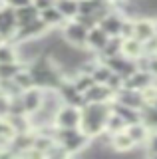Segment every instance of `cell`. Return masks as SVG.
Returning <instances> with one entry per match:
<instances>
[{
    "label": "cell",
    "instance_id": "1",
    "mask_svg": "<svg viewBox=\"0 0 157 159\" xmlns=\"http://www.w3.org/2000/svg\"><path fill=\"white\" fill-rule=\"evenodd\" d=\"M26 70H28V74H30L34 86L40 88V89H56L64 82V78H66L64 72H62V68L58 66L46 52L40 54V56H36L32 62H28Z\"/></svg>",
    "mask_w": 157,
    "mask_h": 159
},
{
    "label": "cell",
    "instance_id": "2",
    "mask_svg": "<svg viewBox=\"0 0 157 159\" xmlns=\"http://www.w3.org/2000/svg\"><path fill=\"white\" fill-rule=\"evenodd\" d=\"M111 113L110 102L107 103H94L86 102L80 107V129L90 139H96L97 135L105 133V121Z\"/></svg>",
    "mask_w": 157,
    "mask_h": 159
},
{
    "label": "cell",
    "instance_id": "3",
    "mask_svg": "<svg viewBox=\"0 0 157 159\" xmlns=\"http://www.w3.org/2000/svg\"><path fill=\"white\" fill-rule=\"evenodd\" d=\"M16 14H14V8L8 6L6 2L0 4V38L4 42H14V36H16Z\"/></svg>",
    "mask_w": 157,
    "mask_h": 159
},
{
    "label": "cell",
    "instance_id": "4",
    "mask_svg": "<svg viewBox=\"0 0 157 159\" xmlns=\"http://www.w3.org/2000/svg\"><path fill=\"white\" fill-rule=\"evenodd\" d=\"M86 36H87V30L78 24L76 20H66L62 24V38L66 40L70 46H76V48H84L86 46Z\"/></svg>",
    "mask_w": 157,
    "mask_h": 159
},
{
    "label": "cell",
    "instance_id": "5",
    "mask_svg": "<svg viewBox=\"0 0 157 159\" xmlns=\"http://www.w3.org/2000/svg\"><path fill=\"white\" fill-rule=\"evenodd\" d=\"M54 92L58 93V98H60L62 103H68V106H74V107H82L86 103L84 93H80L76 88H74L70 78H64V82L54 89Z\"/></svg>",
    "mask_w": 157,
    "mask_h": 159
},
{
    "label": "cell",
    "instance_id": "6",
    "mask_svg": "<svg viewBox=\"0 0 157 159\" xmlns=\"http://www.w3.org/2000/svg\"><path fill=\"white\" fill-rule=\"evenodd\" d=\"M54 127H80V107L62 103L54 113Z\"/></svg>",
    "mask_w": 157,
    "mask_h": 159
},
{
    "label": "cell",
    "instance_id": "7",
    "mask_svg": "<svg viewBox=\"0 0 157 159\" xmlns=\"http://www.w3.org/2000/svg\"><path fill=\"white\" fill-rule=\"evenodd\" d=\"M46 34H48V26L40 18H36V20H32V22H28V24L18 26L14 42H20V40H38V38L46 36Z\"/></svg>",
    "mask_w": 157,
    "mask_h": 159
},
{
    "label": "cell",
    "instance_id": "8",
    "mask_svg": "<svg viewBox=\"0 0 157 159\" xmlns=\"http://www.w3.org/2000/svg\"><path fill=\"white\" fill-rule=\"evenodd\" d=\"M114 102L123 103V106H129V107H133V109H139V111H141V107L147 103L141 92L131 89V88H125V86H121L117 92H114Z\"/></svg>",
    "mask_w": 157,
    "mask_h": 159
},
{
    "label": "cell",
    "instance_id": "9",
    "mask_svg": "<svg viewBox=\"0 0 157 159\" xmlns=\"http://www.w3.org/2000/svg\"><path fill=\"white\" fill-rule=\"evenodd\" d=\"M42 96H44V89L36 88V86L24 89L20 93V102H22V107H24V111H26V116H30V113H34L36 109H40Z\"/></svg>",
    "mask_w": 157,
    "mask_h": 159
},
{
    "label": "cell",
    "instance_id": "10",
    "mask_svg": "<svg viewBox=\"0 0 157 159\" xmlns=\"http://www.w3.org/2000/svg\"><path fill=\"white\" fill-rule=\"evenodd\" d=\"M84 99H86V102H94V103H107V102L114 99V92H111L105 84L94 82L84 92Z\"/></svg>",
    "mask_w": 157,
    "mask_h": 159
},
{
    "label": "cell",
    "instance_id": "11",
    "mask_svg": "<svg viewBox=\"0 0 157 159\" xmlns=\"http://www.w3.org/2000/svg\"><path fill=\"white\" fill-rule=\"evenodd\" d=\"M151 84H155V78L151 76L147 70H139L137 68L129 78L123 80V86L125 88H131V89H137V92H143L145 88H149Z\"/></svg>",
    "mask_w": 157,
    "mask_h": 159
},
{
    "label": "cell",
    "instance_id": "12",
    "mask_svg": "<svg viewBox=\"0 0 157 159\" xmlns=\"http://www.w3.org/2000/svg\"><path fill=\"white\" fill-rule=\"evenodd\" d=\"M107 34L101 30L100 26H94V28H90L87 30V36H86V50L87 52H92V54H100L101 52V48L105 46V42H107Z\"/></svg>",
    "mask_w": 157,
    "mask_h": 159
},
{
    "label": "cell",
    "instance_id": "13",
    "mask_svg": "<svg viewBox=\"0 0 157 159\" xmlns=\"http://www.w3.org/2000/svg\"><path fill=\"white\" fill-rule=\"evenodd\" d=\"M135 40H139L141 44H145L147 40H151L155 36V24L151 18H135L133 20V34Z\"/></svg>",
    "mask_w": 157,
    "mask_h": 159
},
{
    "label": "cell",
    "instance_id": "14",
    "mask_svg": "<svg viewBox=\"0 0 157 159\" xmlns=\"http://www.w3.org/2000/svg\"><path fill=\"white\" fill-rule=\"evenodd\" d=\"M110 107H111V111H114L117 117H121V121H123L125 125L135 123V121H139V119H141L139 109H133V107H129V106H123V103H117V102H114V99L110 102Z\"/></svg>",
    "mask_w": 157,
    "mask_h": 159
},
{
    "label": "cell",
    "instance_id": "15",
    "mask_svg": "<svg viewBox=\"0 0 157 159\" xmlns=\"http://www.w3.org/2000/svg\"><path fill=\"white\" fill-rule=\"evenodd\" d=\"M121 22H123V16H119L117 12H107L104 18H100L97 26L104 30L107 36H119Z\"/></svg>",
    "mask_w": 157,
    "mask_h": 159
},
{
    "label": "cell",
    "instance_id": "16",
    "mask_svg": "<svg viewBox=\"0 0 157 159\" xmlns=\"http://www.w3.org/2000/svg\"><path fill=\"white\" fill-rule=\"evenodd\" d=\"M110 135V145L114 151H119V153H127L131 151V149L135 147L133 139L125 133V129H121V131H115V133H107Z\"/></svg>",
    "mask_w": 157,
    "mask_h": 159
},
{
    "label": "cell",
    "instance_id": "17",
    "mask_svg": "<svg viewBox=\"0 0 157 159\" xmlns=\"http://www.w3.org/2000/svg\"><path fill=\"white\" fill-rule=\"evenodd\" d=\"M149 131H151V129L147 127L145 123L141 121V119H139V121H135V123H129V125H125V133H127L131 139H133L135 145H145Z\"/></svg>",
    "mask_w": 157,
    "mask_h": 159
},
{
    "label": "cell",
    "instance_id": "18",
    "mask_svg": "<svg viewBox=\"0 0 157 159\" xmlns=\"http://www.w3.org/2000/svg\"><path fill=\"white\" fill-rule=\"evenodd\" d=\"M121 54L131 60H137L139 56H143L145 50H143V44L139 42V40H135L133 36L131 38H123L121 40Z\"/></svg>",
    "mask_w": 157,
    "mask_h": 159
},
{
    "label": "cell",
    "instance_id": "19",
    "mask_svg": "<svg viewBox=\"0 0 157 159\" xmlns=\"http://www.w3.org/2000/svg\"><path fill=\"white\" fill-rule=\"evenodd\" d=\"M14 14H16V24L18 26H22V24H28L32 22V20H36L40 16V12H38V8L34 6V4H26V6H20V8H14Z\"/></svg>",
    "mask_w": 157,
    "mask_h": 159
},
{
    "label": "cell",
    "instance_id": "20",
    "mask_svg": "<svg viewBox=\"0 0 157 159\" xmlns=\"http://www.w3.org/2000/svg\"><path fill=\"white\" fill-rule=\"evenodd\" d=\"M42 20L44 24H46L48 28H56V26H62L64 22H66V18L62 16L60 12H58V8L56 6H50V8H46V10H42L40 12V16H38Z\"/></svg>",
    "mask_w": 157,
    "mask_h": 159
},
{
    "label": "cell",
    "instance_id": "21",
    "mask_svg": "<svg viewBox=\"0 0 157 159\" xmlns=\"http://www.w3.org/2000/svg\"><path fill=\"white\" fill-rule=\"evenodd\" d=\"M14 127L10 125V121L6 119V116H0V149H8L12 137H14Z\"/></svg>",
    "mask_w": 157,
    "mask_h": 159
},
{
    "label": "cell",
    "instance_id": "22",
    "mask_svg": "<svg viewBox=\"0 0 157 159\" xmlns=\"http://www.w3.org/2000/svg\"><path fill=\"white\" fill-rule=\"evenodd\" d=\"M54 6L58 8V12L66 20H72L78 14V0H56Z\"/></svg>",
    "mask_w": 157,
    "mask_h": 159
},
{
    "label": "cell",
    "instance_id": "23",
    "mask_svg": "<svg viewBox=\"0 0 157 159\" xmlns=\"http://www.w3.org/2000/svg\"><path fill=\"white\" fill-rule=\"evenodd\" d=\"M24 68V64L22 62H4V64H0V80H12L14 76H16V72L18 70H22Z\"/></svg>",
    "mask_w": 157,
    "mask_h": 159
},
{
    "label": "cell",
    "instance_id": "24",
    "mask_svg": "<svg viewBox=\"0 0 157 159\" xmlns=\"http://www.w3.org/2000/svg\"><path fill=\"white\" fill-rule=\"evenodd\" d=\"M16 46L14 42H0V64L4 62H16Z\"/></svg>",
    "mask_w": 157,
    "mask_h": 159
},
{
    "label": "cell",
    "instance_id": "25",
    "mask_svg": "<svg viewBox=\"0 0 157 159\" xmlns=\"http://www.w3.org/2000/svg\"><path fill=\"white\" fill-rule=\"evenodd\" d=\"M12 80H14V82H16V86L20 88L22 92H24V89H28V88H32V86H34V82H32L30 74H28L26 66H24L22 70H18V72H16V76H14Z\"/></svg>",
    "mask_w": 157,
    "mask_h": 159
},
{
    "label": "cell",
    "instance_id": "26",
    "mask_svg": "<svg viewBox=\"0 0 157 159\" xmlns=\"http://www.w3.org/2000/svg\"><path fill=\"white\" fill-rule=\"evenodd\" d=\"M74 20H76L78 24H82L86 30L97 26V18L94 16V14H76V16H74Z\"/></svg>",
    "mask_w": 157,
    "mask_h": 159
},
{
    "label": "cell",
    "instance_id": "27",
    "mask_svg": "<svg viewBox=\"0 0 157 159\" xmlns=\"http://www.w3.org/2000/svg\"><path fill=\"white\" fill-rule=\"evenodd\" d=\"M147 72L153 78H157V56L155 54H149V58H147Z\"/></svg>",
    "mask_w": 157,
    "mask_h": 159
},
{
    "label": "cell",
    "instance_id": "28",
    "mask_svg": "<svg viewBox=\"0 0 157 159\" xmlns=\"http://www.w3.org/2000/svg\"><path fill=\"white\" fill-rule=\"evenodd\" d=\"M54 2H56V0H32V4L38 8V12H42V10L54 6Z\"/></svg>",
    "mask_w": 157,
    "mask_h": 159
},
{
    "label": "cell",
    "instance_id": "29",
    "mask_svg": "<svg viewBox=\"0 0 157 159\" xmlns=\"http://www.w3.org/2000/svg\"><path fill=\"white\" fill-rule=\"evenodd\" d=\"M4 2H6L8 6H12V8H20V6H26V4H30L32 0H4Z\"/></svg>",
    "mask_w": 157,
    "mask_h": 159
},
{
    "label": "cell",
    "instance_id": "30",
    "mask_svg": "<svg viewBox=\"0 0 157 159\" xmlns=\"http://www.w3.org/2000/svg\"><path fill=\"white\" fill-rule=\"evenodd\" d=\"M153 24H155V36H157V20H155V22H153Z\"/></svg>",
    "mask_w": 157,
    "mask_h": 159
},
{
    "label": "cell",
    "instance_id": "31",
    "mask_svg": "<svg viewBox=\"0 0 157 159\" xmlns=\"http://www.w3.org/2000/svg\"><path fill=\"white\" fill-rule=\"evenodd\" d=\"M153 54H155V56H157V46H155V52H153Z\"/></svg>",
    "mask_w": 157,
    "mask_h": 159
},
{
    "label": "cell",
    "instance_id": "32",
    "mask_svg": "<svg viewBox=\"0 0 157 159\" xmlns=\"http://www.w3.org/2000/svg\"><path fill=\"white\" fill-rule=\"evenodd\" d=\"M0 42H4V40H2V38H0Z\"/></svg>",
    "mask_w": 157,
    "mask_h": 159
},
{
    "label": "cell",
    "instance_id": "33",
    "mask_svg": "<svg viewBox=\"0 0 157 159\" xmlns=\"http://www.w3.org/2000/svg\"><path fill=\"white\" fill-rule=\"evenodd\" d=\"M0 2H4V0H0Z\"/></svg>",
    "mask_w": 157,
    "mask_h": 159
}]
</instances>
